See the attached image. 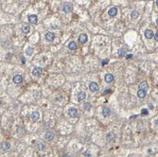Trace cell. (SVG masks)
Wrapping results in <instances>:
<instances>
[{
	"label": "cell",
	"instance_id": "obj_5",
	"mask_svg": "<svg viewBox=\"0 0 158 157\" xmlns=\"http://www.w3.org/2000/svg\"><path fill=\"white\" fill-rule=\"evenodd\" d=\"M28 21L30 24H36L38 22V17L35 14H31L28 16Z\"/></svg>",
	"mask_w": 158,
	"mask_h": 157
},
{
	"label": "cell",
	"instance_id": "obj_28",
	"mask_svg": "<svg viewBox=\"0 0 158 157\" xmlns=\"http://www.w3.org/2000/svg\"><path fill=\"white\" fill-rule=\"evenodd\" d=\"M84 156H88V157L91 156V153H90V152H84Z\"/></svg>",
	"mask_w": 158,
	"mask_h": 157
},
{
	"label": "cell",
	"instance_id": "obj_32",
	"mask_svg": "<svg viewBox=\"0 0 158 157\" xmlns=\"http://www.w3.org/2000/svg\"><path fill=\"white\" fill-rule=\"evenodd\" d=\"M108 93H111V90H106V91H104V94H108Z\"/></svg>",
	"mask_w": 158,
	"mask_h": 157
},
{
	"label": "cell",
	"instance_id": "obj_17",
	"mask_svg": "<svg viewBox=\"0 0 158 157\" xmlns=\"http://www.w3.org/2000/svg\"><path fill=\"white\" fill-rule=\"evenodd\" d=\"M102 115L104 117H108L110 115H111V111L109 108H103L102 109Z\"/></svg>",
	"mask_w": 158,
	"mask_h": 157
},
{
	"label": "cell",
	"instance_id": "obj_27",
	"mask_svg": "<svg viewBox=\"0 0 158 157\" xmlns=\"http://www.w3.org/2000/svg\"><path fill=\"white\" fill-rule=\"evenodd\" d=\"M148 113H149V112H148L147 109H143L142 112H141V114H143V115H148Z\"/></svg>",
	"mask_w": 158,
	"mask_h": 157
},
{
	"label": "cell",
	"instance_id": "obj_11",
	"mask_svg": "<svg viewBox=\"0 0 158 157\" xmlns=\"http://www.w3.org/2000/svg\"><path fill=\"white\" fill-rule=\"evenodd\" d=\"M147 96V91L146 90H142V89H139L138 92H137V97L139 99H144L145 97Z\"/></svg>",
	"mask_w": 158,
	"mask_h": 157
},
{
	"label": "cell",
	"instance_id": "obj_14",
	"mask_svg": "<svg viewBox=\"0 0 158 157\" xmlns=\"http://www.w3.org/2000/svg\"><path fill=\"white\" fill-rule=\"evenodd\" d=\"M39 118H40V114H39L38 112H33V113L31 114V119H32L33 121H37Z\"/></svg>",
	"mask_w": 158,
	"mask_h": 157
},
{
	"label": "cell",
	"instance_id": "obj_29",
	"mask_svg": "<svg viewBox=\"0 0 158 157\" xmlns=\"http://www.w3.org/2000/svg\"><path fill=\"white\" fill-rule=\"evenodd\" d=\"M109 61L106 59V60H104V61H102V65H105V64H107V63H108Z\"/></svg>",
	"mask_w": 158,
	"mask_h": 157
},
{
	"label": "cell",
	"instance_id": "obj_30",
	"mask_svg": "<svg viewBox=\"0 0 158 157\" xmlns=\"http://www.w3.org/2000/svg\"><path fill=\"white\" fill-rule=\"evenodd\" d=\"M153 36H154V39H155V41H158V35H157V33H156V34H153Z\"/></svg>",
	"mask_w": 158,
	"mask_h": 157
},
{
	"label": "cell",
	"instance_id": "obj_10",
	"mask_svg": "<svg viewBox=\"0 0 158 157\" xmlns=\"http://www.w3.org/2000/svg\"><path fill=\"white\" fill-rule=\"evenodd\" d=\"M153 34H154V33H153V31L152 29H149V28H148V29L145 30V36H146L147 39H152V38L153 37Z\"/></svg>",
	"mask_w": 158,
	"mask_h": 157
},
{
	"label": "cell",
	"instance_id": "obj_12",
	"mask_svg": "<svg viewBox=\"0 0 158 157\" xmlns=\"http://www.w3.org/2000/svg\"><path fill=\"white\" fill-rule=\"evenodd\" d=\"M54 38H55V34H54L53 32H47V33L46 34V39H47V41H49V42L53 41Z\"/></svg>",
	"mask_w": 158,
	"mask_h": 157
},
{
	"label": "cell",
	"instance_id": "obj_34",
	"mask_svg": "<svg viewBox=\"0 0 158 157\" xmlns=\"http://www.w3.org/2000/svg\"><path fill=\"white\" fill-rule=\"evenodd\" d=\"M2 103H3V102H2V100H1V99H0V106H1V105H2Z\"/></svg>",
	"mask_w": 158,
	"mask_h": 157
},
{
	"label": "cell",
	"instance_id": "obj_4",
	"mask_svg": "<svg viewBox=\"0 0 158 157\" xmlns=\"http://www.w3.org/2000/svg\"><path fill=\"white\" fill-rule=\"evenodd\" d=\"M108 14H109V16H111V17H115V16L117 14V9H116V7L111 8V9L108 10Z\"/></svg>",
	"mask_w": 158,
	"mask_h": 157
},
{
	"label": "cell",
	"instance_id": "obj_15",
	"mask_svg": "<svg viewBox=\"0 0 158 157\" xmlns=\"http://www.w3.org/2000/svg\"><path fill=\"white\" fill-rule=\"evenodd\" d=\"M46 139L48 140V141H52L53 139H54V133H53L52 131H47L46 133Z\"/></svg>",
	"mask_w": 158,
	"mask_h": 157
},
{
	"label": "cell",
	"instance_id": "obj_20",
	"mask_svg": "<svg viewBox=\"0 0 158 157\" xmlns=\"http://www.w3.org/2000/svg\"><path fill=\"white\" fill-rule=\"evenodd\" d=\"M148 87H149V85H148L147 81H143V82H141V84H140V89H142V90H146V91H147Z\"/></svg>",
	"mask_w": 158,
	"mask_h": 157
},
{
	"label": "cell",
	"instance_id": "obj_24",
	"mask_svg": "<svg viewBox=\"0 0 158 157\" xmlns=\"http://www.w3.org/2000/svg\"><path fill=\"white\" fill-rule=\"evenodd\" d=\"M32 53H33V49H32L31 47H27L26 49V54L27 56H31Z\"/></svg>",
	"mask_w": 158,
	"mask_h": 157
},
{
	"label": "cell",
	"instance_id": "obj_2",
	"mask_svg": "<svg viewBox=\"0 0 158 157\" xmlns=\"http://www.w3.org/2000/svg\"><path fill=\"white\" fill-rule=\"evenodd\" d=\"M68 115L70 117H77L78 116V110L76 108H70V109H68Z\"/></svg>",
	"mask_w": 158,
	"mask_h": 157
},
{
	"label": "cell",
	"instance_id": "obj_13",
	"mask_svg": "<svg viewBox=\"0 0 158 157\" xmlns=\"http://www.w3.org/2000/svg\"><path fill=\"white\" fill-rule=\"evenodd\" d=\"M104 79H105L106 82H108V83H110V82H112L113 80H114V75H112V74H106L105 77H104Z\"/></svg>",
	"mask_w": 158,
	"mask_h": 157
},
{
	"label": "cell",
	"instance_id": "obj_7",
	"mask_svg": "<svg viewBox=\"0 0 158 157\" xmlns=\"http://www.w3.org/2000/svg\"><path fill=\"white\" fill-rule=\"evenodd\" d=\"M87 40H88V37H87V35L84 34V33L80 34L79 36V42L81 43V44H85V43L87 42Z\"/></svg>",
	"mask_w": 158,
	"mask_h": 157
},
{
	"label": "cell",
	"instance_id": "obj_16",
	"mask_svg": "<svg viewBox=\"0 0 158 157\" xmlns=\"http://www.w3.org/2000/svg\"><path fill=\"white\" fill-rule=\"evenodd\" d=\"M85 98H86V94L84 93V92H79V94H78V100L79 101H82V100H84L85 99Z\"/></svg>",
	"mask_w": 158,
	"mask_h": 157
},
{
	"label": "cell",
	"instance_id": "obj_26",
	"mask_svg": "<svg viewBox=\"0 0 158 157\" xmlns=\"http://www.w3.org/2000/svg\"><path fill=\"white\" fill-rule=\"evenodd\" d=\"M90 108H91V104H90V103H85V104H84V109H85L86 111H89Z\"/></svg>",
	"mask_w": 158,
	"mask_h": 157
},
{
	"label": "cell",
	"instance_id": "obj_8",
	"mask_svg": "<svg viewBox=\"0 0 158 157\" xmlns=\"http://www.w3.org/2000/svg\"><path fill=\"white\" fill-rule=\"evenodd\" d=\"M12 80H13V82H14V83L19 84V83H21V82H22V80H23V77H22L21 75H15V76L12 78Z\"/></svg>",
	"mask_w": 158,
	"mask_h": 157
},
{
	"label": "cell",
	"instance_id": "obj_1",
	"mask_svg": "<svg viewBox=\"0 0 158 157\" xmlns=\"http://www.w3.org/2000/svg\"><path fill=\"white\" fill-rule=\"evenodd\" d=\"M72 9H73V7H72V4L71 3H65L63 6V10L64 12H70L72 10Z\"/></svg>",
	"mask_w": 158,
	"mask_h": 157
},
{
	"label": "cell",
	"instance_id": "obj_31",
	"mask_svg": "<svg viewBox=\"0 0 158 157\" xmlns=\"http://www.w3.org/2000/svg\"><path fill=\"white\" fill-rule=\"evenodd\" d=\"M132 57V54H129V55H127V57H126V58H127V59H131Z\"/></svg>",
	"mask_w": 158,
	"mask_h": 157
},
{
	"label": "cell",
	"instance_id": "obj_6",
	"mask_svg": "<svg viewBox=\"0 0 158 157\" xmlns=\"http://www.w3.org/2000/svg\"><path fill=\"white\" fill-rule=\"evenodd\" d=\"M1 149H2V151H9L10 149H11V144L9 143V142H7V141H4L2 144H1Z\"/></svg>",
	"mask_w": 158,
	"mask_h": 157
},
{
	"label": "cell",
	"instance_id": "obj_18",
	"mask_svg": "<svg viewBox=\"0 0 158 157\" xmlns=\"http://www.w3.org/2000/svg\"><path fill=\"white\" fill-rule=\"evenodd\" d=\"M115 137H116V134H115L114 132H109V133L106 135V139H107V141H112V140L115 139Z\"/></svg>",
	"mask_w": 158,
	"mask_h": 157
},
{
	"label": "cell",
	"instance_id": "obj_22",
	"mask_svg": "<svg viewBox=\"0 0 158 157\" xmlns=\"http://www.w3.org/2000/svg\"><path fill=\"white\" fill-rule=\"evenodd\" d=\"M37 150L38 151H44L45 150V145L43 143H38L37 144Z\"/></svg>",
	"mask_w": 158,
	"mask_h": 157
},
{
	"label": "cell",
	"instance_id": "obj_33",
	"mask_svg": "<svg viewBox=\"0 0 158 157\" xmlns=\"http://www.w3.org/2000/svg\"><path fill=\"white\" fill-rule=\"evenodd\" d=\"M157 2H158V0H155V4H156V6H157V5H158V3H157Z\"/></svg>",
	"mask_w": 158,
	"mask_h": 157
},
{
	"label": "cell",
	"instance_id": "obj_25",
	"mask_svg": "<svg viewBox=\"0 0 158 157\" xmlns=\"http://www.w3.org/2000/svg\"><path fill=\"white\" fill-rule=\"evenodd\" d=\"M118 56H125L126 55V51H125V49L124 48H120V49H118Z\"/></svg>",
	"mask_w": 158,
	"mask_h": 157
},
{
	"label": "cell",
	"instance_id": "obj_21",
	"mask_svg": "<svg viewBox=\"0 0 158 157\" xmlns=\"http://www.w3.org/2000/svg\"><path fill=\"white\" fill-rule=\"evenodd\" d=\"M22 30H23V32H24L25 34H27V33L30 31V26H23V28H22Z\"/></svg>",
	"mask_w": 158,
	"mask_h": 157
},
{
	"label": "cell",
	"instance_id": "obj_19",
	"mask_svg": "<svg viewBox=\"0 0 158 157\" xmlns=\"http://www.w3.org/2000/svg\"><path fill=\"white\" fill-rule=\"evenodd\" d=\"M68 48L71 49V50H75V49L77 48V44H76L74 41L70 42V43L68 44Z\"/></svg>",
	"mask_w": 158,
	"mask_h": 157
},
{
	"label": "cell",
	"instance_id": "obj_3",
	"mask_svg": "<svg viewBox=\"0 0 158 157\" xmlns=\"http://www.w3.org/2000/svg\"><path fill=\"white\" fill-rule=\"evenodd\" d=\"M89 89H90L92 92H97V91H99L100 87H99V84H98L97 82H91V83L89 84Z\"/></svg>",
	"mask_w": 158,
	"mask_h": 157
},
{
	"label": "cell",
	"instance_id": "obj_23",
	"mask_svg": "<svg viewBox=\"0 0 158 157\" xmlns=\"http://www.w3.org/2000/svg\"><path fill=\"white\" fill-rule=\"evenodd\" d=\"M138 17V12H137V10H133L132 13H131V18L132 19H135V18H137Z\"/></svg>",
	"mask_w": 158,
	"mask_h": 157
},
{
	"label": "cell",
	"instance_id": "obj_9",
	"mask_svg": "<svg viewBox=\"0 0 158 157\" xmlns=\"http://www.w3.org/2000/svg\"><path fill=\"white\" fill-rule=\"evenodd\" d=\"M42 68L41 67H35L34 69H33V71H32V75L33 76H35V77H38V76H40L41 74H42Z\"/></svg>",
	"mask_w": 158,
	"mask_h": 157
}]
</instances>
